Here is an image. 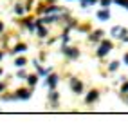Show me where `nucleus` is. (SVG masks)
Returning a JSON list of instances; mask_svg holds the SVG:
<instances>
[{"instance_id":"1","label":"nucleus","mask_w":128,"mask_h":125,"mask_svg":"<svg viewBox=\"0 0 128 125\" xmlns=\"http://www.w3.org/2000/svg\"><path fill=\"white\" fill-rule=\"evenodd\" d=\"M110 49H112V44H110L108 40H105V42H101V45H99V49H98V56H105Z\"/></svg>"},{"instance_id":"2","label":"nucleus","mask_w":128,"mask_h":125,"mask_svg":"<svg viewBox=\"0 0 128 125\" xmlns=\"http://www.w3.org/2000/svg\"><path fill=\"white\" fill-rule=\"evenodd\" d=\"M112 36H117V38H123L128 42V35H126V31L123 27H112Z\"/></svg>"},{"instance_id":"3","label":"nucleus","mask_w":128,"mask_h":125,"mask_svg":"<svg viewBox=\"0 0 128 125\" xmlns=\"http://www.w3.org/2000/svg\"><path fill=\"white\" fill-rule=\"evenodd\" d=\"M63 53L67 56H70V58H78L80 53H78V49H69V47H63Z\"/></svg>"},{"instance_id":"4","label":"nucleus","mask_w":128,"mask_h":125,"mask_svg":"<svg viewBox=\"0 0 128 125\" xmlns=\"http://www.w3.org/2000/svg\"><path fill=\"white\" fill-rule=\"evenodd\" d=\"M70 87L74 89V93H81V91H83L81 82H78V80H72V82H70Z\"/></svg>"},{"instance_id":"5","label":"nucleus","mask_w":128,"mask_h":125,"mask_svg":"<svg viewBox=\"0 0 128 125\" xmlns=\"http://www.w3.org/2000/svg\"><path fill=\"white\" fill-rule=\"evenodd\" d=\"M98 100V91H90L88 96H87V103H92V102H96Z\"/></svg>"},{"instance_id":"6","label":"nucleus","mask_w":128,"mask_h":125,"mask_svg":"<svg viewBox=\"0 0 128 125\" xmlns=\"http://www.w3.org/2000/svg\"><path fill=\"white\" fill-rule=\"evenodd\" d=\"M29 96H31V94L27 93V91H24V89L16 93V98H20V100H29Z\"/></svg>"},{"instance_id":"7","label":"nucleus","mask_w":128,"mask_h":125,"mask_svg":"<svg viewBox=\"0 0 128 125\" xmlns=\"http://www.w3.org/2000/svg\"><path fill=\"white\" fill-rule=\"evenodd\" d=\"M56 20H58V16H45V18L38 20V24H49V22H56Z\"/></svg>"},{"instance_id":"8","label":"nucleus","mask_w":128,"mask_h":125,"mask_svg":"<svg viewBox=\"0 0 128 125\" xmlns=\"http://www.w3.org/2000/svg\"><path fill=\"white\" fill-rule=\"evenodd\" d=\"M56 83H58V76H56V74H52V76H49V80H47V85H49V87H54Z\"/></svg>"},{"instance_id":"9","label":"nucleus","mask_w":128,"mask_h":125,"mask_svg":"<svg viewBox=\"0 0 128 125\" xmlns=\"http://www.w3.org/2000/svg\"><path fill=\"white\" fill-rule=\"evenodd\" d=\"M108 16H110V13H108L106 9H105V11H99V13H98V18H99V20H108Z\"/></svg>"},{"instance_id":"10","label":"nucleus","mask_w":128,"mask_h":125,"mask_svg":"<svg viewBox=\"0 0 128 125\" xmlns=\"http://www.w3.org/2000/svg\"><path fill=\"white\" fill-rule=\"evenodd\" d=\"M38 35H40V36H45V35H47V29L42 27V24H38Z\"/></svg>"},{"instance_id":"11","label":"nucleus","mask_w":128,"mask_h":125,"mask_svg":"<svg viewBox=\"0 0 128 125\" xmlns=\"http://www.w3.org/2000/svg\"><path fill=\"white\" fill-rule=\"evenodd\" d=\"M25 49H27V47H25L24 44H20V45H16V47H14V51H13V53H24Z\"/></svg>"},{"instance_id":"12","label":"nucleus","mask_w":128,"mask_h":125,"mask_svg":"<svg viewBox=\"0 0 128 125\" xmlns=\"http://www.w3.org/2000/svg\"><path fill=\"white\" fill-rule=\"evenodd\" d=\"M14 65H16V67H24V65H25V58H18V60L14 62Z\"/></svg>"},{"instance_id":"13","label":"nucleus","mask_w":128,"mask_h":125,"mask_svg":"<svg viewBox=\"0 0 128 125\" xmlns=\"http://www.w3.org/2000/svg\"><path fill=\"white\" fill-rule=\"evenodd\" d=\"M36 76H34V74H32V76H27V82H29V85H34V83H36Z\"/></svg>"},{"instance_id":"14","label":"nucleus","mask_w":128,"mask_h":125,"mask_svg":"<svg viewBox=\"0 0 128 125\" xmlns=\"http://www.w3.org/2000/svg\"><path fill=\"white\" fill-rule=\"evenodd\" d=\"M101 35H103V31H96L90 38H92V40H99V36H101Z\"/></svg>"},{"instance_id":"15","label":"nucleus","mask_w":128,"mask_h":125,"mask_svg":"<svg viewBox=\"0 0 128 125\" xmlns=\"http://www.w3.org/2000/svg\"><path fill=\"white\" fill-rule=\"evenodd\" d=\"M116 4H119V6H124L126 9H128V0H116Z\"/></svg>"},{"instance_id":"16","label":"nucleus","mask_w":128,"mask_h":125,"mask_svg":"<svg viewBox=\"0 0 128 125\" xmlns=\"http://www.w3.org/2000/svg\"><path fill=\"white\" fill-rule=\"evenodd\" d=\"M60 11V7H47L45 9V13H58Z\"/></svg>"},{"instance_id":"17","label":"nucleus","mask_w":128,"mask_h":125,"mask_svg":"<svg viewBox=\"0 0 128 125\" xmlns=\"http://www.w3.org/2000/svg\"><path fill=\"white\" fill-rule=\"evenodd\" d=\"M117 67H119V62H112V64H110V67H108V69H110V71H116Z\"/></svg>"},{"instance_id":"18","label":"nucleus","mask_w":128,"mask_h":125,"mask_svg":"<svg viewBox=\"0 0 128 125\" xmlns=\"http://www.w3.org/2000/svg\"><path fill=\"white\" fill-rule=\"evenodd\" d=\"M14 11H16V15H24V7H22V6H16Z\"/></svg>"},{"instance_id":"19","label":"nucleus","mask_w":128,"mask_h":125,"mask_svg":"<svg viewBox=\"0 0 128 125\" xmlns=\"http://www.w3.org/2000/svg\"><path fill=\"white\" fill-rule=\"evenodd\" d=\"M94 2H96V0H81V6L87 7V4H94Z\"/></svg>"},{"instance_id":"20","label":"nucleus","mask_w":128,"mask_h":125,"mask_svg":"<svg viewBox=\"0 0 128 125\" xmlns=\"http://www.w3.org/2000/svg\"><path fill=\"white\" fill-rule=\"evenodd\" d=\"M27 27H29V29H31V31H32V29H34V24H32V22H31V20H27Z\"/></svg>"},{"instance_id":"21","label":"nucleus","mask_w":128,"mask_h":125,"mask_svg":"<svg viewBox=\"0 0 128 125\" xmlns=\"http://www.w3.org/2000/svg\"><path fill=\"white\" fill-rule=\"evenodd\" d=\"M18 76H20V78H25L27 74H25V71H20V73H18Z\"/></svg>"},{"instance_id":"22","label":"nucleus","mask_w":128,"mask_h":125,"mask_svg":"<svg viewBox=\"0 0 128 125\" xmlns=\"http://www.w3.org/2000/svg\"><path fill=\"white\" fill-rule=\"evenodd\" d=\"M58 98V93H50V100H56Z\"/></svg>"},{"instance_id":"23","label":"nucleus","mask_w":128,"mask_h":125,"mask_svg":"<svg viewBox=\"0 0 128 125\" xmlns=\"http://www.w3.org/2000/svg\"><path fill=\"white\" fill-rule=\"evenodd\" d=\"M101 4H103V6H110V0H101Z\"/></svg>"},{"instance_id":"24","label":"nucleus","mask_w":128,"mask_h":125,"mask_svg":"<svg viewBox=\"0 0 128 125\" xmlns=\"http://www.w3.org/2000/svg\"><path fill=\"white\" fill-rule=\"evenodd\" d=\"M123 93H128V83H124V85H123Z\"/></svg>"},{"instance_id":"25","label":"nucleus","mask_w":128,"mask_h":125,"mask_svg":"<svg viewBox=\"0 0 128 125\" xmlns=\"http://www.w3.org/2000/svg\"><path fill=\"white\" fill-rule=\"evenodd\" d=\"M124 64H128V54H124Z\"/></svg>"},{"instance_id":"26","label":"nucleus","mask_w":128,"mask_h":125,"mask_svg":"<svg viewBox=\"0 0 128 125\" xmlns=\"http://www.w3.org/2000/svg\"><path fill=\"white\" fill-rule=\"evenodd\" d=\"M4 31V26H2V22H0V33H2Z\"/></svg>"},{"instance_id":"27","label":"nucleus","mask_w":128,"mask_h":125,"mask_svg":"<svg viewBox=\"0 0 128 125\" xmlns=\"http://www.w3.org/2000/svg\"><path fill=\"white\" fill-rule=\"evenodd\" d=\"M0 91H4V83H0Z\"/></svg>"},{"instance_id":"28","label":"nucleus","mask_w":128,"mask_h":125,"mask_svg":"<svg viewBox=\"0 0 128 125\" xmlns=\"http://www.w3.org/2000/svg\"><path fill=\"white\" fill-rule=\"evenodd\" d=\"M0 74H2V69H0Z\"/></svg>"},{"instance_id":"29","label":"nucleus","mask_w":128,"mask_h":125,"mask_svg":"<svg viewBox=\"0 0 128 125\" xmlns=\"http://www.w3.org/2000/svg\"><path fill=\"white\" fill-rule=\"evenodd\" d=\"M0 58H2V53H0Z\"/></svg>"}]
</instances>
